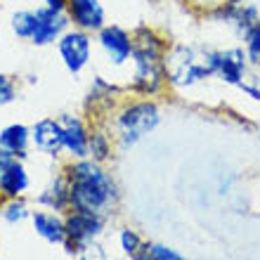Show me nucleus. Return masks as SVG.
<instances>
[{"mask_svg":"<svg viewBox=\"0 0 260 260\" xmlns=\"http://www.w3.org/2000/svg\"><path fill=\"white\" fill-rule=\"evenodd\" d=\"M62 175L69 187V201L76 211L109 215L118 206V185L107 166L95 158H69L62 166Z\"/></svg>","mask_w":260,"mask_h":260,"instance_id":"1","label":"nucleus"},{"mask_svg":"<svg viewBox=\"0 0 260 260\" xmlns=\"http://www.w3.org/2000/svg\"><path fill=\"white\" fill-rule=\"evenodd\" d=\"M171 43L151 26H137L133 31V57H130V81L125 92L135 97H158L168 88L166 81V52Z\"/></svg>","mask_w":260,"mask_h":260,"instance_id":"2","label":"nucleus"},{"mask_svg":"<svg viewBox=\"0 0 260 260\" xmlns=\"http://www.w3.org/2000/svg\"><path fill=\"white\" fill-rule=\"evenodd\" d=\"M104 125L114 135L116 149L128 151L161 125V107L151 97L125 100L123 104H118L116 109L111 111V118Z\"/></svg>","mask_w":260,"mask_h":260,"instance_id":"3","label":"nucleus"},{"mask_svg":"<svg viewBox=\"0 0 260 260\" xmlns=\"http://www.w3.org/2000/svg\"><path fill=\"white\" fill-rule=\"evenodd\" d=\"M211 67L206 62V48L189 43H173L166 52V81L173 90H192L211 81Z\"/></svg>","mask_w":260,"mask_h":260,"instance_id":"4","label":"nucleus"},{"mask_svg":"<svg viewBox=\"0 0 260 260\" xmlns=\"http://www.w3.org/2000/svg\"><path fill=\"white\" fill-rule=\"evenodd\" d=\"M107 222H109V215H104V213H90V211L69 208V211L64 213V227H67L64 251H67L69 255H76L85 246L95 244L104 234Z\"/></svg>","mask_w":260,"mask_h":260,"instance_id":"5","label":"nucleus"},{"mask_svg":"<svg viewBox=\"0 0 260 260\" xmlns=\"http://www.w3.org/2000/svg\"><path fill=\"white\" fill-rule=\"evenodd\" d=\"M55 45L64 69L71 76H81L90 67V62H92L95 41H92V34L83 31V28H76V26L67 28Z\"/></svg>","mask_w":260,"mask_h":260,"instance_id":"6","label":"nucleus"},{"mask_svg":"<svg viewBox=\"0 0 260 260\" xmlns=\"http://www.w3.org/2000/svg\"><path fill=\"white\" fill-rule=\"evenodd\" d=\"M206 62L211 67L213 78H218L225 85L237 88L251 71L248 57L244 48L234 45V48H206Z\"/></svg>","mask_w":260,"mask_h":260,"instance_id":"7","label":"nucleus"},{"mask_svg":"<svg viewBox=\"0 0 260 260\" xmlns=\"http://www.w3.org/2000/svg\"><path fill=\"white\" fill-rule=\"evenodd\" d=\"M97 48L102 50L104 59L111 69L130 67L133 57V31L118 26V24H104L95 34Z\"/></svg>","mask_w":260,"mask_h":260,"instance_id":"8","label":"nucleus"},{"mask_svg":"<svg viewBox=\"0 0 260 260\" xmlns=\"http://www.w3.org/2000/svg\"><path fill=\"white\" fill-rule=\"evenodd\" d=\"M31 147L43 156L59 158L64 154V130L59 118L45 116L31 125Z\"/></svg>","mask_w":260,"mask_h":260,"instance_id":"9","label":"nucleus"},{"mask_svg":"<svg viewBox=\"0 0 260 260\" xmlns=\"http://www.w3.org/2000/svg\"><path fill=\"white\" fill-rule=\"evenodd\" d=\"M67 28H71V21H69L67 12H57V10H50V7L41 5L36 7V28H34V36H31V43L36 48L55 45Z\"/></svg>","mask_w":260,"mask_h":260,"instance_id":"10","label":"nucleus"},{"mask_svg":"<svg viewBox=\"0 0 260 260\" xmlns=\"http://www.w3.org/2000/svg\"><path fill=\"white\" fill-rule=\"evenodd\" d=\"M211 19L234 26L239 34L248 31L260 21V7L248 0H225L211 12Z\"/></svg>","mask_w":260,"mask_h":260,"instance_id":"11","label":"nucleus"},{"mask_svg":"<svg viewBox=\"0 0 260 260\" xmlns=\"http://www.w3.org/2000/svg\"><path fill=\"white\" fill-rule=\"evenodd\" d=\"M59 123L64 130V154L69 158L90 156V123L78 114H62Z\"/></svg>","mask_w":260,"mask_h":260,"instance_id":"12","label":"nucleus"},{"mask_svg":"<svg viewBox=\"0 0 260 260\" xmlns=\"http://www.w3.org/2000/svg\"><path fill=\"white\" fill-rule=\"evenodd\" d=\"M67 17L71 26L83 28L88 34H97L107 24V10L102 0H67Z\"/></svg>","mask_w":260,"mask_h":260,"instance_id":"13","label":"nucleus"},{"mask_svg":"<svg viewBox=\"0 0 260 260\" xmlns=\"http://www.w3.org/2000/svg\"><path fill=\"white\" fill-rule=\"evenodd\" d=\"M31 225L36 234L43 241H48L52 246H64L67 241V227H64V213H55L48 208L31 211Z\"/></svg>","mask_w":260,"mask_h":260,"instance_id":"14","label":"nucleus"},{"mask_svg":"<svg viewBox=\"0 0 260 260\" xmlns=\"http://www.w3.org/2000/svg\"><path fill=\"white\" fill-rule=\"evenodd\" d=\"M31 178L24 166V158H12V164L0 175V197L3 199H19L28 189Z\"/></svg>","mask_w":260,"mask_h":260,"instance_id":"15","label":"nucleus"},{"mask_svg":"<svg viewBox=\"0 0 260 260\" xmlns=\"http://www.w3.org/2000/svg\"><path fill=\"white\" fill-rule=\"evenodd\" d=\"M36 201H38L41 208H48V211H55V213H67L69 208H71V201H69V187H67V180H64L62 173L55 175L48 185L43 187Z\"/></svg>","mask_w":260,"mask_h":260,"instance_id":"16","label":"nucleus"},{"mask_svg":"<svg viewBox=\"0 0 260 260\" xmlns=\"http://www.w3.org/2000/svg\"><path fill=\"white\" fill-rule=\"evenodd\" d=\"M0 147L7 149L12 156L26 158L31 149V125L24 123H10L0 130Z\"/></svg>","mask_w":260,"mask_h":260,"instance_id":"17","label":"nucleus"},{"mask_svg":"<svg viewBox=\"0 0 260 260\" xmlns=\"http://www.w3.org/2000/svg\"><path fill=\"white\" fill-rule=\"evenodd\" d=\"M114 135L109 133V128L104 123L90 125V158H95L100 164H107L114 154Z\"/></svg>","mask_w":260,"mask_h":260,"instance_id":"18","label":"nucleus"},{"mask_svg":"<svg viewBox=\"0 0 260 260\" xmlns=\"http://www.w3.org/2000/svg\"><path fill=\"white\" fill-rule=\"evenodd\" d=\"M133 260H189L173 246L158 244V241H144V246L140 248V253L133 255Z\"/></svg>","mask_w":260,"mask_h":260,"instance_id":"19","label":"nucleus"},{"mask_svg":"<svg viewBox=\"0 0 260 260\" xmlns=\"http://www.w3.org/2000/svg\"><path fill=\"white\" fill-rule=\"evenodd\" d=\"M10 28L19 41H31L36 28V10H17L10 17Z\"/></svg>","mask_w":260,"mask_h":260,"instance_id":"20","label":"nucleus"},{"mask_svg":"<svg viewBox=\"0 0 260 260\" xmlns=\"http://www.w3.org/2000/svg\"><path fill=\"white\" fill-rule=\"evenodd\" d=\"M0 218L10 222V225H17V222H24V220H31V211L24 199H7V204L0 208Z\"/></svg>","mask_w":260,"mask_h":260,"instance_id":"21","label":"nucleus"},{"mask_svg":"<svg viewBox=\"0 0 260 260\" xmlns=\"http://www.w3.org/2000/svg\"><path fill=\"white\" fill-rule=\"evenodd\" d=\"M241 38H244V45H241V48L246 52L251 69H260V21L255 26L248 28V31H244Z\"/></svg>","mask_w":260,"mask_h":260,"instance_id":"22","label":"nucleus"},{"mask_svg":"<svg viewBox=\"0 0 260 260\" xmlns=\"http://www.w3.org/2000/svg\"><path fill=\"white\" fill-rule=\"evenodd\" d=\"M142 246H144V239L137 230H133V227H123V230L118 232V248H121L128 258H133V255L140 253V248Z\"/></svg>","mask_w":260,"mask_h":260,"instance_id":"23","label":"nucleus"},{"mask_svg":"<svg viewBox=\"0 0 260 260\" xmlns=\"http://www.w3.org/2000/svg\"><path fill=\"white\" fill-rule=\"evenodd\" d=\"M19 95V83L10 74H0V107L12 104Z\"/></svg>","mask_w":260,"mask_h":260,"instance_id":"24","label":"nucleus"},{"mask_svg":"<svg viewBox=\"0 0 260 260\" xmlns=\"http://www.w3.org/2000/svg\"><path fill=\"white\" fill-rule=\"evenodd\" d=\"M237 88H239L241 92L248 97V100L260 102V76L255 74V69H251V71H248V76L239 83V85H237Z\"/></svg>","mask_w":260,"mask_h":260,"instance_id":"25","label":"nucleus"},{"mask_svg":"<svg viewBox=\"0 0 260 260\" xmlns=\"http://www.w3.org/2000/svg\"><path fill=\"white\" fill-rule=\"evenodd\" d=\"M74 260H109L107 258V253H104L102 248H100V244H90V246H85L83 251H78V253L74 255Z\"/></svg>","mask_w":260,"mask_h":260,"instance_id":"26","label":"nucleus"},{"mask_svg":"<svg viewBox=\"0 0 260 260\" xmlns=\"http://www.w3.org/2000/svg\"><path fill=\"white\" fill-rule=\"evenodd\" d=\"M12 158H17V156H12V154H10L7 149H3V147H0V175L5 173L7 166L12 164Z\"/></svg>","mask_w":260,"mask_h":260,"instance_id":"27","label":"nucleus"},{"mask_svg":"<svg viewBox=\"0 0 260 260\" xmlns=\"http://www.w3.org/2000/svg\"><path fill=\"white\" fill-rule=\"evenodd\" d=\"M43 5L50 7V10H57V12H64L67 10V0H43Z\"/></svg>","mask_w":260,"mask_h":260,"instance_id":"28","label":"nucleus"}]
</instances>
